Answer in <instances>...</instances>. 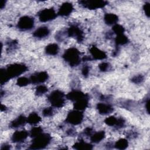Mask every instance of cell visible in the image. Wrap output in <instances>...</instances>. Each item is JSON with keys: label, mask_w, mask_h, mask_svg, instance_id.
<instances>
[{"label": "cell", "mask_w": 150, "mask_h": 150, "mask_svg": "<svg viewBox=\"0 0 150 150\" xmlns=\"http://www.w3.org/2000/svg\"><path fill=\"white\" fill-rule=\"evenodd\" d=\"M42 128L41 127H34L33 128H32L30 131V135L32 137H36L38 135H40V134L42 133Z\"/></svg>", "instance_id": "obj_29"}, {"label": "cell", "mask_w": 150, "mask_h": 150, "mask_svg": "<svg viewBox=\"0 0 150 150\" xmlns=\"http://www.w3.org/2000/svg\"><path fill=\"white\" fill-rule=\"evenodd\" d=\"M5 1H4V0H2L1 2V8L2 9L3 7L5 6Z\"/></svg>", "instance_id": "obj_40"}, {"label": "cell", "mask_w": 150, "mask_h": 150, "mask_svg": "<svg viewBox=\"0 0 150 150\" xmlns=\"http://www.w3.org/2000/svg\"><path fill=\"white\" fill-rule=\"evenodd\" d=\"M67 33L69 36L76 38L79 42H81L84 39L83 31L76 25H71L67 29Z\"/></svg>", "instance_id": "obj_9"}, {"label": "cell", "mask_w": 150, "mask_h": 150, "mask_svg": "<svg viewBox=\"0 0 150 150\" xmlns=\"http://www.w3.org/2000/svg\"><path fill=\"white\" fill-rule=\"evenodd\" d=\"M48 79V74L46 71H40L32 74L30 77V81L33 84L43 83Z\"/></svg>", "instance_id": "obj_10"}, {"label": "cell", "mask_w": 150, "mask_h": 150, "mask_svg": "<svg viewBox=\"0 0 150 150\" xmlns=\"http://www.w3.org/2000/svg\"><path fill=\"white\" fill-rule=\"evenodd\" d=\"M29 135V133L25 131H15L12 137V141L13 142H22L26 139Z\"/></svg>", "instance_id": "obj_12"}, {"label": "cell", "mask_w": 150, "mask_h": 150, "mask_svg": "<svg viewBox=\"0 0 150 150\" xmlns=\"http://www.w3.org/2000/svg\"><path fill=\"white\" fill-rule=\"evenodd\" d=\"M149 100L148 99V100L146 101V102L145 103V107H146V109L148 113H149Z\"/></svg>", "instance_id": "obj_37"}, {"label": "cell", "mask_w": 150, "mask_h": 150, "mask_svg": "<svg viewBox=\"0 0 150 150\" xmlns=\"http://www.w3.org/2000/svg\"><path fill=\"white\" fill-rule=\"evenodd\" d=\"M144 80V77L141 74H139V75H137V76H135L134 77H133L132 79H131V81L135 83V84H139V83H141L142 82H143V81Z\"/></svg>", "instance_id": "obj_31"}, {"label": "cell", "mask_w": 150, "mask_h": 150, "mask_svg": "<svg viewBox=\"0 0 150 150\" xmlns=\"http://www.w3.org/2000/svg\"><path fill=\"white\" fill-rule=\"evenodd\" d=\"M27 122V118L24 115H19L16 119L13 120L10 124V127L12 128H18L23 125Z\"/></svg>", "instance_id": "obj_18"}, {"label": "cell", "mask_w": 150, "mask_h": 150, "mask_svg": "<svg viewBox=\"0 0 150 150\" xmlns=\"http://www.w3.org/2000/svg\"><path fill=\"white\" fill-rule=\"evenodd\" d=\"M56 13L53 8H46L42 10L38 14L40 22H45L54 19L56 17Z\"/></svg>", "instance_id": "obj_8"}, {"label": "cell", "mask_w": 150, "mask_h": 150, "mask_svg": "<svg viewBox=\"0 0 150 150\" xmlns=\"http://www.w3.org/2000/svg\"><path fill=\"white\" fill-rule=\"evenodd\" d=\"M112 30L113 32L117 35L124 34L125 32V29L124 28V27L119 24H115L114 25H113Z\"/></svg>", "instance_id": "obj_27"}, {"label": "cell", "mask_w": 150, "mask_h": 150, "mask_svg": "<svg viewBox=\"0 0 150 150\" xmlns=\"http://www.w3.org/2000/svg\"><path fill=\"white\" fill-rule=\"evenodd\" d=\"M98 67L101 71H105L109 69L110 64L106 62H102L99 64Z\"/></svg>", "instance_id": "obj_33"}, {"label": "cell", "mask_w": 150, "mask_h": 150, "mask_svg": "<svg viewBox=\"0 0 150 150\" xmlns=\"http://www.w3.org/2000/svg\"><path fill=\"white\" fill-rule=\"evenodd\" d=\"M93 132V129L91 128H86L84 130V133L86 135H91Z\"/></svg>", "instance_id": "obj_36"}, {"label": "cell", "mask_w": 150, "mask_h": 150, "mask_svg": "<svg viewBox=\"0 0 150 150\" xmlns=\"http://www.w3.org/2000/svg\"><path fill=\"white\" fill-rule=\"evenodd\" d=\"M73 147L76 149H91L93 148L92 145L82 141L75 143Z\"/></svg>", "instance_id": "obj_22"}, {"label": "cell", "mask_w": 150, "mask_h": 150, "mask_svg": "<svg viewBox=\"0 0 150 150\" xmlns=\"http://www.w3.org/2000/svg\"><path fill=\"white\" fill-rule=\"evenodd\" d=\"M83 120V114L81 111L74 110L69 112L66 121L71 125L80 124Z\"/></svg>", "instance_id": "obj_5"}, {"label": "cell", "mask_w": 150, "mask_h": 150, "mask_svg": "<svg viewBox=\"0 0 150 150\" xmlns=\"http://www.w3.org/2000/svg\"><path fill=\"white\" fill-rule=\"evenodd\" d=\"M50 31L47 27L42 26L37 29L33 33V36L38 38H43L49 35Z\"/></svg>", "instance_id": "obj_17"}, {"label": "cell", "mask_w": 150, "mask_h": 150, "mask_svg": "<svg viewBox=\"0 0 150 150\" xmlns=\"http://www.w3.org/2000/svg\"><path fill=\"white\" fill-rule=\"evenodd\" d=\"M34 26L33 18L28 16H23L21 17L17 24L18 29L22 30H27L31 29Z\"/></svg>", "instance_id": "obj_7"}, {"label": "cell", "mask_w": 150, "mask_h": 150, "mask_svg": "<svg viewBox=\"0 0 150 150\" xmlns=\"http://www.w3.org/2000/svg\"><path fill=\"white\" fill-rule=\"evenodd\" d=\"M6 107L5 106V105H1V110L2 111H5V110H6Z\"/></svg>", "instance_id": "obj_41"}, {"label": "cell", "mask_w": 150, "mask_h": 150, "mask_svg": "<svg viewBox=\"0 0 150 150\" xmlns=\"http://www.w3.org/2000/svg\"><path fill=\"white\" fill-rule=\"evenodd\" d=\"M149 6L150 4L149 2H146L144 5L143 6V9L144 11V12L145 13V15L147 16V17H149Z\"/></svg>", "instance_id": "obj_34"}, {"label": "cell", "mask_w": 150, "mask_h": 150, "mask_svg": "<svg viewBox=\"0 0 150 150\" xmlns=\"http://www.w3.org/2000/svg\"><path fill=\"white\" fill-rule=\"evenodd\" d=\"M53 113V110L52 107L45 108L42 111V114H43V116H45V117L51 116V115H52Z\"/></svg>", "instance_id": "obj_32"}, {"label": "cell", "mask_w": 150, "mask_h": 150, "mask_svg": "<svg viewBox=\"0 0 150 150\" xmlns=\"http://www.w3.org/2000/svg\"><path fill=\"white\" fill-rule=\"evenodd\" d=\"M88 97L87 96L83 98L75 101L74 104V108L79 111L84 110L88 106Z\"/></svg>", "instance_id": "obj_16"}, {"label": "cell", "mask_w": 150, "mask_h": 150, "mask_svg": "<svg viewBox=\"0 0 150 150\" xmlns=\"http://www.w3.org/2000/svg\"><path fill=\"white\" fill-rule=\"evenodd\" d=\"M80 53L74 47H71L66 50L63 54L64 60L71 66H77L80 63Z\"/></svg>", "instance_id": "obj_2"}, {"label": "cell", "mask_w": 150, "mask_h": 150, "mask_svg": "<svg viewBox=\"0 0 150 150\" xmlns=\"http://www.w3.org/2000/svg\"><path fill=\"white\" fill-rule=\"evenodd\" d=\"M1 149H10V146L8 145H3Z\"/></svg>", "instance_id": "obj_39"}, {"label": "cell", "mask_w": 150, "mask_h": 150, "mask_svg": "<svg viewBox=\"0 0 150 150\" xmlns=\"http://www.w3.org/2000/svg\"><path fill=\"white\" fill-rule=\"evenodd\" d=\"M118 118H117L114 116H110L107 118L104 122L107 125L109 126H115L117 127L118 124Z\"/></svg>", "instance_id": "obj_26"}, {"label": "cell", "mask_w": 150, "mask_h": 150, "mask_svg": "<svg viewBox=\"0 0 150 150\" xmlns=\"http://www.w3.org/2000/svg\"><path fill=\"white\" fill-rule=\"evenodd\" d=\"M105 137V132L104 131H100L99 132H96L94 134L91 135L90 137V139L91 142L94 143L100 142L101 140H103Z\"/></svg>", "instance_id": "obj_21"}, {"label": "cell", "mask_w": 150, "mask_h": 150, "mask_svg": "<svg viewBox=\"0 0 150 150\" xmlns=\"http://www.w3.org/2000/svg\"><path fill=\"white\" fill-rule=\"evenodd\" d=\"M81 73L84 77H87L89 73V67L87 65L84 66L81 70Z\"/></svg>", "instance_id": "obj_35"}, {"label": "cell", "mask_w": 150, "mask_h": 150, "mask_svg": "<svg viewBox=\"0 0 150 150\" xmlns=\"http://www.w3.org/2000/svg\"><path fill=\"white\" fill-rule=\"evenodd\" d=\"M97 108L99 113L102 115H107L112 112L114 110L113 107L111 105L102 103L97 104Z\"/></svg>", "instance_id": "obj_14"}, {"label": "cell", "mask_w": 150, "mask_h": 150, "mask_svg": "<svg viewBox=\"0 0 150 150\" xmlns=\"http://www.w3.org/2000/svg\"><path fill=\"white\" fill-rule=\"evenodd\" d=\"M128 145V142L127 140L124 138L120 139L118 141H117L114 145L115 148L118 149H125V148H127Z\"/></svg>", "instance_id": "obj_25"}, {"label": "cell", "mask_w": 150, "mask_h": 150, "mask_svg": "<svg viewBox=\"0 0 150 150\" xmlns=\"http://www.w3.org/2000/svg\"><path fill=\"white\" fill-rule=\"evenodd\" d=\"M51 137L48 134H40L35 137L29 148L32 149H40L45 148L50 142Z\"/></svg>", "instance_id": "obj_3"}, {"label": "cell", "mask_w": 150, "mask_h": 150, "mask_svg": "<svg viewBox=\"0 0 150 150\" xmlns=\"http://www.w3.org/2000/svg\"><path fill=\"white\" fill-rule=\"evenodd\" d=\"M67 133H68V134H69V135H73L74 134L75 132H74V131L73 129H70L69 130L67 131Z\"/></svg>", "instance_id": "obj_38"}, {"label": "cell", "mask_w": 150, "mask_h": 150, "mask_svg": "<svg viewBox=\"0 0 150 150\" xmlns=\"http://www.w3.org/2000/svg\"><path fill=\"white\" fill-rule=\"evenodd\" d=\"M90 52L93 57V59L96 60H102L107 57L104 52L98 49L97 47L93 46L90 49Z\"/></svg>", "instance_id": "obj_13"}, {"label": "cell", "mask_w": 150, "mask_h": 150, "mask_svg": "<svg viewBox=\"0 0 150 150\" xmlns=\"http://www.w3.org/2000/svg\"><path fill=\"white\" fill-rule=\"evenodd\" d=\"M87 96H88L87 94H85L83 92H81L80 91H78V90L71 91L70 93H69L67 94V95L66 96L67 98L69 100H70L72 101H74V102L77 100H79L81 98H83Z\"/></svg>", "instance_id": "obj_15"}, {"label": "cell", "mask_w": 150, "mask_h": 150, "mask_svg": "<svg viewBox=\"0 0 150 150\" xmlns=\"http://www.w3.org/2000/svg\"><path fill=\"white\" fill-rule=\"evenodd\" d=\"M28 69L26 66L23 64L15 63L8 66L6 69H1V84L2 85L9 79L17 77Z\"/></svg>", "instance_id": "obj_1"}, {"label": "cell", "mask_w": 150, "mask_h": 150, "mask_svg": "<svg viewBox=\"0 0 150 150\" xmlns=\"http://www.w3.org/2000/svg\"><path fill=\"white\" fill-rule=\"evenodd\" d=\"M115 42L117 46L124 45L128 42V39L124 34L119 35L115 38Z\"/></svg>", "instance_id": "obj_24"}, {"label": "cell", "mask_w": 150, "mask_h": 150, "mask_svg": "<svg viewBox=\"0 0 150 150\" xmlns=\"http://www.w3.org/2000/svg\"><path fill=\"white\" fill-rule=\"evenodd\" d=\"M64 94L60 90H54L48 97V100L52 106L60 108L64 104Z\"/></svg>", "instance_id": "obj_4"}, {"label": "cell", "mask_w": 150, "mask_h": 150, "mask_svg": "<svg viewBox=\"0 0 150 150\" xmlns=\"http://www.w3.org/2000/svg\"><path fill=\"white\" fill-rule=\"evenodd\" d=\"M59 46L56 43H50L45 48L46 53L49 55H56L59 52Z\"/></svg>", "instance_id": "obj_20"}, {"label": "cell", "mask_w": 150, "mask_h": 150, "mask_svg": "<svg viewBox=\"0 0 150 150\" xmlns=\"http://www.w3.org/2000/svg\"><path fill=\"white\" fill-rule=\"evenodd\" d=\"M79 3L83 6L84 8L87 9L93 10L98 8H101L105 6L107 4V2L105 1L102 0H97V1H80Z\"/></svg>", "instance_id": "obj_6"}, {"label": "cell", "mask_w": 150, "mask_h": 150, "mask_svg": "<svg viewBox=\"0 0 150 150\" xmlns=\"http://www.w3.org/2000/svg\"><path fill=\"white\" fill-rule=\"evenodd\" d=\"M30 82V79L25 77H21L17 80L16 84L20 87H23L27 86Z\"/></svg>", "instance_id": "obj_28"}, {"label": "cell", "mask_w": 150, "mask_h": 150, "mask_svg": "<svg viewBox=\"0 0 150 150\" xmlns=\"http://www.w3.org/2000/svg\"><path fill=\"white\" fill-rule=\"evenodd\" d=\"M73 10V5L69 2H65L60 6L58 11V15L63 16H67L72 12Z\"/></svg>", "instance_id": "obj_11"}, {"label": "cell", "mask_w": 150, "mask_h": 150, "mask_svg": "<svg viewBox=\"0 0 150 150\" xmlns=\"http://www.w3.org/2000/svg\"><path fill=\"white\" fill-rule=\"evenodd\" d=\"M47 88L43 85H39L36 88V94L38 96L42 95L47 91Z\"/></svg>", "instance_id": "obj_30"}, {"label": "cell", "mask_w": 150, "mask_h": 150, "mask_svg": "<svg viewBox=\"0 0 150 150\" xmlns=\"http://www.w3.org/2000/svg\"><path fill=\"white\" fill-rule=\"evenodd\" d=\"M41 118L36 112H32L27 118V122L30 124H36L40 122Z\"/></svg>", "instance_id": "obj_23"}, {"label": "cell", "mask_w": 150, "mask_h": 150, "mask_svg": "<svg viewBox=\"0 0 150 150\" xmlns=\"http://www.w3.org/2000/svg\"><path fill=\"white\" fill-rule=\"evenodd\" d=\"M105 23L108 25H114L118 21V17L114 13H105L104 17Z\"/></svg>", "instance_id": "obj_19"}]
</instances>
